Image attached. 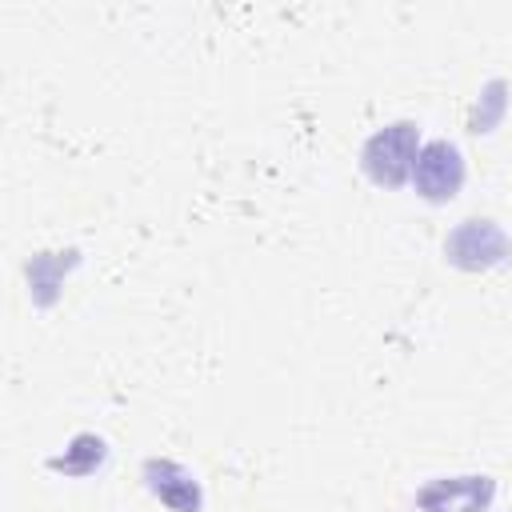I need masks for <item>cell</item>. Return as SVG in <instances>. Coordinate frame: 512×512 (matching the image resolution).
Wrapping results in <instances>:
<instances>
[{
  "label": "cell",
  "instance_id": "obj_1",
  "mask_svg": "<svg viewBox=\"0 0 512 512\" xmlns=\"http://www.w3.org/2000/svg\"><path fill=\"white\" fill-rule=\"evenodd\" d=\"M416 156H420V132L412 120H396V124H384L380 132L368 136L360 160H364V172L384 184V188H396L412 176L416 168Z\"/></svg>",
  "mask_w": 512,
  "mask_h": 512
},
{
  "label": "cell",
  "instance_id": "obj_3",
  "mask_svg": "<svg viewBox=\"0 0 512 512\" xmlns=\"http://www.w3.org/2000/svg\"><path fill=\"white\" fill-rule=\"evenodd\" d=\"M412 184L432 204L452 200L460 192V184H464V156H460V148L448 144V140L420 144V156H416V168H412Z\"/></svg>",
  "mask_w": 512,
  "mask_h": 512
},
{
  "label": "cell",
  "instance_id": "obj_6",
  "mask_svg": "<svg viewBox=\"0 0 512 512\" xmlns=\"http://www.w3.org/2000/svg\"><path fill=\"white\" fill-rule=\"evenodd\" d=\"M100 460H104V440L84 432V436H76V440L64 448V456L52 460V468H56V472H68V476H84V472H92Z\"/></svg>",
  "mask_w": 512,
  "mask_h": 512
},
{
  "label": "cell",
  "instance_id": "obj_4",
  "mask_svg": "<svg viewBox=\"0 0 512 512\" xmlns=\"http://www.w3.org/2000/svg\"><path fill=\"white\" fill-rule=\"evenodd\" d=\"M496 496L488 476H436L416 492L420 512H484Z\"/></svg>",
  "mask_w": 512,
  "mask_h": 512
},
{
  "label": "cell",
  "instance_id": "obj_2",
  "mask_svg": "<svg viewBox=\"0 0 512 512\" xmlns=\"http://www.w3.org/2000/svg\"><path fill=\"white\" fill-rule=\"evenodd\" d=\"M444 256L456 264V268H468V272H480V268H492L508 256V236L500 232V224L492 220H460L448 240H444Z\"/></svg>",
  "mask_w": 512,
  "mask_h": 512
},
{
  "label": "cell",
  "instance_id": "obj_5",
  "mask_svg": "<svg viewBox=\"0 0 512 512\" xmlns=\"http://www.w3.org/2000/svg\"><path fill=\"white\" fill-rule=\"evenodd\" d=\"M144 480L160 496V504H168L172 512H200V484L176 460H148L144 464Z\"/></svg>",
  "mask_w": 512,
  "mask_h": 512
}]
</instances>
